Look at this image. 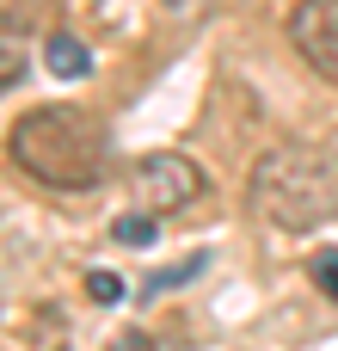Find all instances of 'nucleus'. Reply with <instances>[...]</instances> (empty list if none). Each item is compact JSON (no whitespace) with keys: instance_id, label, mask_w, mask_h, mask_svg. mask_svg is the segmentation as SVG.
<instances>
[{"instance_id":"1a4fd4ad","label":"nucleus","mask_w":338,"mask_h":351,"mask_svg":"<svg viewBox=\"0 0 338 351\" xmlns=\"http://www.w3.org/2000/svg\"><path fill=\"white\" fill-rule=\"evenodd\" d=\"M86 296H92V302H117V296H123V278H117V271H86Z\"/></svg>"},{"instance_id":"0eeeda50","label":"nucleus","mask_w":338,"mask_h":351,"mask_svg":"<svg viewBox=\"0 0 338 351\" xmlns=\"http://www.w3.org/2000/svg\"><path fill=\"white\" fill-rule=\"evenodd\" d=\"M111 234H117L123 247H154L160 222H154V216H142V210H129V216H117V222H111Z\"/></svg>"},{"instance_id":"39448f33","label":"nucleus","mask_w":338,"mask_h":351,"mask_svg":"<svg viewBox=\"0 0 338 351\" xmlns=\"http://www.w3.org/2000/svg\"><path fill=\"white\" fill-rule=\"evenodd\" d=\"M43 68H49V74H62V80H86V74H92V49H86L80 37L55 31V37L43 43Z\"/></svg>"},{"instance_id":"f257e3e1","label":"nucleus","mask_w":338,"mask_h":351,"mask_svg":"<svg viewBox=\"0 0 338 351\" xmlns=\"http://www.w3.org/2000/svg\"><path fill=\"white\" fill-rule=\"evenodd\" d=\"M6 154L18 160V173H31L37 185H55V191H86L99 185L105 173V154H111V136L92 111L80 105H37L12 123L6 136Z\"/></svg>"},{"instance_id":"f03ea898","label":"nucleus","mask_w":338,"mask_h":351,"mask_svg":"<svg viewBox=\"0 0 338 351\" xmlns=\"http://www.w3.org/2000/svg\"><path fill=\"white\" fill-rule=\"evenodd\" d=\"M246 204L265 228L277 234H308L338 216V160L314 142H283L265 148L252 179H246Z\"/></svg>"},{"instance_id":"6e6552de","label":"nucleus","mask_w":338,"mask_h":351,"mask_svg":"<svg viewBox=\"0 0 338 351\" xmlns=\"http://www.w3.org/2000/svg\"><path fill=\"white\" fill-rule=\"evenodd\" d=\"M314 284H320V296L338 302V247H320L314 253Z\"/></svg>"},{"instance_id":"423d86ee","label":"nucleus","mask_w":338,"mask_h":351,"mask_svg":"<svg viewBox=\"0 0 338 351\" xmlns=\"http://www.w3.org/2000/svg\"><path fill=\"white\" fill-rule=\"evenodd\" d=\"M25 68H31V56H25L18 31H6V25H0V93H12V86L25 80Z\"/></svg>"},{"instance_id":"7ed1b4c3","label":"nucleus","mask_w":338,"mask_h":351,"mask_svg":"<svg viewBox=\"0 0 338 351\" xmlns=\"http://www.w3.org/2000/svg\"><path fill=\"white\" fill-rule=\"evenodd\" d=\"M203 197V173H197V160H185V154H142L135 160V173H129V204L142 210V216H179L185 204H197Z\"/></svg>"},{"instance_id":"9d476101","label":"nucleus","mask_w":338,"mask_h":351,"mask_svg":"<svg viewBox=\"0 0 338 351\" xmlns=\"http://www.w3.org/2000/svg\"><path fill=\"white\" fill-rule=\"evenodd\" d=\"M197 271H203V259H185V265H172V271L148 278V290H172V284H185V278H197Z\"/></svg>"},{"instance_id":"20e7f679","label":"nucleus","mask_w":338,"mask_h":351,"mask_svg":"<svg viewBox=\"0 0 338 351\" xmlns=\"http://www.w3.org/2000/svg\"><path fill=\"white\" fill-rule=\"evenodd\" d=\"M289 43L302 49V62L338 86V0H296L289 12Z\"/></svg>"}]
</instances>
